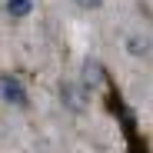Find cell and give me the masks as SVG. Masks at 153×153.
Listing matches in <instances>:
<instances>
[{"mask_svg": "<svg viewBox=\"0 0 153 153\" xmlns=\"http://www.w3.org/2000/svg\"><path fill=\"white\" fill-rule=\"evenodd\" d=\"M30 7H33L30 0H7V13H10L13 20H23V17L30 13Z\"/></svg>", "mask_w": 153, "mask_h": 153, "instance_id": "cell-2", "label": "cell"}, {"mask_svg": "<svg viewBox=\"0 0 153 153\" xmlns=\"http://www.w3.org/2000/svg\"><path fill=\"white\" fill-rule=\"evenodd\" d=\"M0 97H4L7 103H13V107H27V103H30V100H27V90H23V83L17 80V76H10V73L0 76Z\"/></svg>", "mask_w": 153, "mask_h": 153, "instance_id": "cell-1", "label": "cell"}, {"mask_svg": "<svg viewBox=\"0 0 153 153\" xmlns=\"http://www.w3.org/2000/svg\"><path fill=\"white\" fill-rule=\"evenodd\" d=\"M97 80H103V67H100V63H87V83L93 87Z\"/></svg>", "mask_w": 153, "mask_h": 153, "instance_id": "cell-3", "label": "cell"}, {"mask_svg": "<svg viewBox=\"0 0 153 153\" xmlns=\"http://www.w3.org/2000/svg\"><path fill=\"white\" fill-rule=\"evenodd\" d=\"M73 4H76V7H83V10H97L103 0H73Z\"/></svg>", "mask_w": 153, "mask_h": 153, "instance_id": "cell-4", "label": "cell"}]
</instances>
